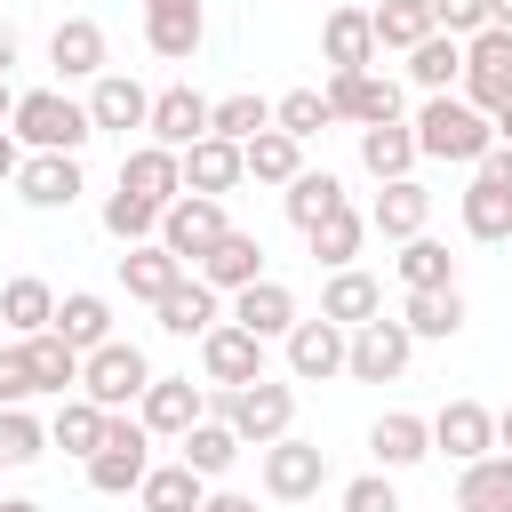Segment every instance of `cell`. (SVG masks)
Masks as SVG:
<instances>
[{"label":"cell","mask_w":512,"mask_h":512,"mask_svg":"<svg viewBox=\"0 0 512 512\" xmlns=\"http://www.w3.org/2000/svg\"><path fill=\"white\" fill-rule=\"evenodd\" d=\"M408 136H416V160H456V168H480L488 144H496L488 112H472L464 96H424V112L408 120Z\"/></svg>","instance_id":"obj_1"},{"label":"cell","mask_w":512,"mask_h":512,"mask_svg":"<svg viewBox=\"0 0 512 512\" xmlns=\"http://www.w3.org/2000/svg\"><path fill=\"white\" fill-rule=\"evenodd\" d=\"M200 416L232 424V432H240V448H272V440H288V424H296V384L256 376V384H240V392H208V408H200Z\"/></svg>","instance_id":"obj_2"},{"label":"cell","mask_w":512,"mask_h":512,"mask_svg":"<svg viewBox=\"0 0 512 512\" xmlns=\"http://www.w3.org/2000/svg\"><path fill=\"white\" fill-rule=\"evenodd\" d=\"M8 136H16L24 152H72V160H80V144H88L96 128H88V104H72L64 88H24L16 112H8Z\"/></svg>","instance_id":"obj_3"},{"label":"cell","mask_w":512,"mask_h":512,"mask_svg":"<svg viewBox=\"0 0 512 512\" xmlns=\"http://www.w3.org/2000/svg\"><path fill=\"white\" fill-rule=\"evenodd\" d=\"M144 472H152V432H144L128 408L104 416V448L88 456V488H96V496H136Z\"/></svg>","instance_id":"obj_4"},{"label":"cell","mask_w":512,"mask_h":512,"mask_svg":"<svg viewBox=\"0 0 512 512\" xmlns=\"http://www.w3.org/2000/svg\"><path fill=\"white\" fill-rule=\"evenodd\" d=\"M144 384H152V360H144L128 336H112V344L80 352V392H88L104 416H120L128 400H144Z\"/></svg>","instance_id":"obj_5"},{"label":"cell","mask_w":512,"mask_h":512,"mask_svg":"<svg viewBox=\"0 0 512 512\" xmlns=\"http://www.w3.org/2000/svg\"><path fill=\"white\" fill-rule=\"evenodd\" d=\"M256 480H264V496L272 504H304V496H320L328 488V448H312V440H272V448H256Z\"/></svg>","instance_id":"obj_6"},{"label":"cell","mask_w":512,"mask_h":512,"mask_svg":"<svg viewBox=\"0 0 512 512\" xmlns=\"http://www.w3.org/2000/svg\"><path fill=\"white\" fill-rule=\"evenodd\" d=\"M464 104H472V112H488V120L512 104V32L480 24V32L464 40Z\"/></svg>","instance_id":"obj_7"},{"label":"cell","mask_w":512,"mask_h":512,"mask_svg":"<svg viewBox=\"0 0 512 512\" xmlns=\"http://www.w3.org/2000/svg\"><path fill=\"white\" fill-rule=\"evenodd\" d=\"M224 232H232V224H224V200L176 192V200L160 208V248H168V256H176L184 272H192V264H200V256H208V248H216Z\"/></svg>","instance_id":"obj_8"},{"label":"cell","mask_w":512,"mask_h":512,"mask_svg":"<svg viewBox=\"0 0 512 512\" xmlns=\"http://www.w3.org/2000/svg\"><path fill=\"white\" fill-rule=\"evenodd\" d=\"M328 120H352V128H384V120H400V80H384V72H328Z\"/></svg>","instance_id":"obj_9"},{"label":"cell","mask_w":512,"mask_h":512,"mask_svg":"<svg viewBox=\"0 0 512 512\" xmlns=\"http://www.w3.org/2000/svg\"><path fill=\"white\" fill-rule=\"evenodd\" d=\"M200 136H208V96H200L192 80L160 88L152 112H144V144H160V152H192Z\"/></svg>","instance_id":"obj_10"},{"label":"cell","mask_w":512,"mask_h":512,"mask_svg":"<svg viewBox=\"0 0 512 512\" xmlns=\"http://www.w3.org/2000/svg\"><path fill=\"white\" fill-rule=\"evenodd\" d=\"M408 352H416V336L400 328V320H368V328H352V344H344V376H360V384H392L400 368H408Z\"/></svg>","instance_id":"obj_11"},{"label":"cell","mask_w":512,"mask_h":512,"mask_svg":"<svg viewBox=\"0 0 512 512\" xmlns=\"http://www.w3.org/2000/svg\"><path fill=\"white\" fill-rule=\"evenodd\" d=\"M200 408H208V392H200L192 376H152L144 400H136V424H144L152 440H184V432L200 424Z\"/></svg>","instance_id":"obj_12"},{"label":"cell","mask_w":512,"mask_h":512,"mask_svg":"<svg viewBox=\"0 0 512 512\" xmlns=\"http://www.w3.org/2000/svg\"><path fill=\"white\" fill-rule=\"evenodd\" d=\"M200 368H208V384H216V392H240V384H256V376H264V344H256L248 328L216 320V328L200 336Z\"/></svg>","instance_id":"obj_13"},{"label":"cell","mask_w":512,"mask_h":512,"mask_svg":"<svg viewBox=\"0 0 512 512\" xmlns=\"http://www.w3.org/2000/svg\"><path fill=\"white\" fill-rule=\"evenodd\" d=\"M432 424V448L440 456H456V464H480V456H496V408H480V400H448L440 416H424Z\"/></svg>","instance_id":"obj_14"},{"label":"cell","mask_w":512,"mask_h":512,"mask_svg":"<svg viewBox=\"0 0 512 512\" xmlns=\"http://www.w3.org/2000/svg\"><path fill=\"white\" fill-rule=\"evenodd\" d=\"M208 40V8L200 0H144V48L168 64H192V48Z\"/></svg>","instance_id":"obj_15"},{"label":"cell","mask_w":512,"mask_h":512,"mask_svg":"<svg viewBox=\"0 0 512 512\" xmlns=\"http://www.w3.org/2000/svg\"><path fill=\"white\" fill-rule=\"evenodd\" d=\"M344 344H352V336H344L336 320H320V312L296 320V328H288V376H296V384H328V376H344Z\"/></svg>","instance_id":"obj_16"},{"label":"cell","mask_w":512,"mask_h":512,"mask_svg":"<svg viewBox=\"0 0 512 512\" xmlns=\"http://www.w3.org/2000/svg\"><path fill=\"white\" fill-rule=\"evenodd\" d=\"M296 320H304V312H296V296H288V280H272V272H264V280H248V288L232 296V328H248L256 344H272V336H288Z\"/></svg>","instance_id":"obj_17"},{"label":"cell","mask_w":512,"mask_h":512,"mask_svg":"<svg viewBox=\"0 0 512 512\" xmlns=\"http://www.w3.org/2000/svg\"><path fill=\"white\" fill-rule=\"evenodd\" d=\"M192 272H200V280H208L216 296H240L248 280H264V240L232 224V232H224V240H216V248H208V256H200Z\"/></svg>","instance_id":"obj_18"},{"label":"cell","mask_w":512,"mask_h":512,"mask_svg":"<svg viewBox=\"0 0 512 512\" xmlns=\"http://www.w3.org/2000/svg\"><path fill=\"white\" fill-rule=\"evenodd\" d=\"M376 312H384V280H376V272H360V264L328 272V288H320V320H336V328L352 336V328H368Z\"/></svg>","instance_id":"obj_19"},{"label":"cell","mask_w":512,"mask_h":512,"mask_svg":"<svg viewBox=\"0 0 512 512\" xmlns=\"http://www.w3.org/2000/svg\"><path fill=\"white\" fill-rule=\"evenodd\" d=\"M16 200L24 208H72L80 200V160L72 152H32L16 168Z\"/></svg>","instance_id":"obj_20"},{"label":"cell","mask_w":512,"mask_h":512,"mask_svg":"<svg viewBox=\"0 0 512 512\" xmlns=\"http://www.w3.org/2000/svg\"><path fill=\"white\" fill-rule=\"evenodd\" d=\"M320 64H328V72H368V64H376L368 8H328V24H320Z\"/></svg>","instance_id":"obj_21"},{"label":"cell","mask_w":512,"mask_h":512,"mask_svg":"<svg viewBox=\"0 0 512 512\" xmlns=\"http://www.w3.org/2000/svg\"><path fill=\"white\" fill-rule=\"evenodd\" d=\"M120 192H136V200L168 208V200L184 192V160H176V152H160V144H136V152H120Z\"/></svg>","instance_id":"obj_22"},{"label":"cell","mask_w":512,"mask_h":512,"mask_svg":"<svg viewBox=\"0 0 512 512\" xmlns=\"http://www.w3.org/2000/svg\"><path fill=\"white\" fill-rule=\"evenodd\" d=\"M424 224H432V192L416 176H400V184H384L368 200V232H384V240H416Z\"/></svg>","instance_id":"obj_23"},{"label":"cell","mask_w":512,"mask_h":512,"mask_svg":"<svg viewBox=\"0 0 512 512\" xmlns=\"http://www.w3.org/2000/svg\"><path fill=\"white\" fill-rule=\"evenodd\" d=\"M368 448H376V472H408V464H424V456H432V424H424V416H408V408H392V416H376V424H368Z\"/></svg>","instance_id":"obj_24"},{"label":"cell","mask_w":512,"mask_h":512,"mask_svg":"<svg viewBox=\"0 0 512 512\" xmlns=\"http://www.w3.org/2000/svg\"><path fill=\"white\" fill-rule=\"evenodd\" d=\"M48 64H56L64 80H96V72H104V24H96V16H64V24L48 32Z\"/></svg>","instance_id":"obj_25"},{"label":"cell","mask_w":512,"mask_h":512,"mask_svg":"<svg viewBox=\"0 0 512 512\" xmlns=\"http://www.w3.org/2000/svg\"><path fill=\"white\" fill-rule=\"evenodd\" d=\"M184 160V192H200V200H224L248 168H240V144H224V136H200L192 152H176Z\"/></svg>","instance_id":"obj_26"},{"label":"cell","mask_w":512,"mask_h":512,"mask_svg":"<svg viewBox=\"0 0 512 512\" xmlns=\"http://www.w3.org/2000/svg\"><path fill=\"white\" fill-rule=\"evenodd\" d=\"M152 312H160V328H168V336H208V328L224 320V304H216V288H208L200 272H184Z\"/></svg>","instance_id":"obj_27"},{"label":"cell","mask_w":512,"mask_h":512,"mask_svg":"<svg viewBox=\"0 0 512 512\" xmlns=\"http://www.w3.org/2000/svg\"><path fill=\"white\" fill-rule=\"evenodd\" d=\"M16 352H24V368H32V392H80V352L56 336V328H40V336H16Z\"/></svg>","instance_id":"obj_28"},{"label":"cell","mask_w":512,"mask_h":512,"mask_svg":"<svg viewBox=\"0 0 512 512\" xmlns=\"http://www.w3.org/2000/svg\"><path fill=\"white\" fill-rule=\"evenodd\" d=\"M144 112H152V96L128 80V72H96V88H88V128H144Z\"/></svg>","instance_id":"obj_29"},{"label":"cell","mask_w":512,"mask_h":512,"mask_svg":"<svg viewBox=\"0 0 512 512\" xmlns=\"http://www.w3.org/2000/svg\"><path fill=\"white\" fill-rule=\"evenodd\" d=\"M72 352H96V344H112V304L96 296V288H72V296H56V320H48Z\"/></svg>","instance_id":"obj_30"},{"label":"cell","mask_w":512,"mask_h":512,"mask_svg":"<svg viewBox=\"0 0 512 512\" xmlns=\"http://www.w3.org/2000/svg\"><path fill=\"white\" fill-rule=\"evenodd\" d=\"M48 448H64V456H80V464H88V456L104 448V408H96L88 392H64V400H56V416H48Z\"/></svg>","instance_id":"obj_31"},{"label":"cell","mask_w":512,"mask_h":512,"mask_svg":"<svg viewBox=\"0 0 512 512\" xmlns=\"http://www.w3.org/2000/svg\"><path fill=\"white\" fill-rule=\"evenodd\" d=\"M400 328H408V336H424V344H448V336L464 328V296H456V288H408Z\"/></svg>","instance_id":"obj_32"},{"label":"cell","mask_w":512,"mask_h":512,"mask_svg":"<svg viewBox=\"0 0 512 512\" xmlns=\"http://www.w3.org/2000/svg\"><path fill=\"white\" fill-rule=\"evenodd\" d=\"M408 80H416L424 96H448V88L464 80V40H448V32H424V40L408 48Z\"/></svg>","instance_id":"obj_33"},{"label":"cell","mask_w":512,"mask_h":512,"mask_svg":"<svg viewBox=\"0 0 512 512\" xmlns=\"http://www.w3.org/2000/svg\"><path fill=\"white\" fill-rule=\"evenodd\" d=\"M360 168H368L376 184H400V176L416 168V136H408V120H384V128H360Z\"/></svg>","instance_id":"obj_34"},{"label":"cell","mask_w":512,"mask_h":512,"mask_svg":"<svg viewBox=\"0 0 512 512\" xmlns=\"http://www.w3.org/2000/svg\"><path fill=\"white\" fill-rule=\"evenodd\" d=\"M360 240H368V216H360L352 200H344L336 216H320V224L304 232V248H312V264H328V272H344V264L360 256Z\"/></svg>","instance_id":"obj_35"},{"label":"cell","mask_w":512,"mask_h":512,"mask_svg":"<svg viewBox=\"0 0 512 512\" xmlns=\"http://www.w3.org/2000/svg\"><path fill=\"white\" fill-rule=\"evenodd\" d=\"M176 280H184V264H176L160 240H144V248H128V256H120V288H128L136 304H160Z\"/></svg>","instance_id":"obj_36"},{"label":"cell","mask_w":512,"mask_h":512,"mask_svg":"<svg viewBox=\"0 0 512 512\" xmlns=\"http://www.w3.org/2000/svg\"><path fill=\"white\" fill-rule=\"evenodd\" d=\"M464 232L472 240H512V184H496V176L472 168V184H464Z\"/></svg>","instance_id":"obj_37"},{"label":"cell","mask_w":512,"mask_h":512,"mask_svg":"<svg viewBox=\"0 0 512 512\" xmlns=\"http://www.w3.org/2000/svg\"><path fill=\"white\" fill-rule=\"evenodd\" d=\"M240 168H248L256 184H296V176H304V144L280 136V128H264V136L240 144Z\"/></svg>","instance_id":"obj_38"},{"label":"cell","mask_w":512,"mask_h":512,"mask_svg":"<svg viewBox=\"0 0 512 512\" xmlns=\"http://www.w3.org/2000/svg\"><path fill=\"white\" fill-rule=\"evenodd\" d=\"M280 208H288V224H296V232H312L320 216H336V208H344V184H336L328 168H304L296 184H280Z\"/></svg>","instance_id":"obj_39"},{"label":"cell","mask_w":512,"mask_h":512,"mask_svg":"<svg viewBox=\"0 0 512 512\" xmlns=\"http://www.w3.org/2000/svg\"><path fill=\"white\" fill-rule=\"evenodd\" d=\"M176 464H192L200 480H224V472L240 464V432H232V424H216V416H200V424L184 432V456H176Z\"/></svg>","instance_id":"obj_40"},{"label":"cell","mask_w":512,"mask_h":512,"mask_svg":"<svg viewBox=\"0 0 512 512\" xmlns=\"http://www.w3.org/2000/svg\"><path fill=\"white\" fill-rule=\"evenodd\" d=\"M200 496H208V480H200L192 464H152L144 488H136L144 512H200Z\"/></svg>","instance_id":"obj_41"},{"label":"cell","mask_w":512,"mask_h":512,"mask_svg":"<svg viewBox=\"0 0 512 512\" xmlns=\"http://www.w3.org/2000/svg\"><path fill=\"white\" fill-rule=\"evenodd\" d=\"M456 512H512V456H480L456 480Z\"/></svg>","instance_id":"obj_42"},{"label":"cell","mask_w":512,"mask_h":512,"mask_svg":"<svg viewBox=\"0 0 512 512\" xmlns=\"http://www.w3.org/2000/svg\"><path fill=\"white\" fill-rule=\"evenodd\" d=\"M392 272H400V288H456V256L432 240V232H416V240H400V256H392Z\"/></svg>","instance_id":"obj_43"},{"label":"cell","mask_w":512,"mask_h":512,"mask_svg":"<svg viewBox=\"0 0 512 512\" xmlns=\"http://www.w3.org/2000/svg\"><path fill=\"white\" fill-rule=\"evenodd\" d=\"M0 320H8L16 336H40V328L56 320V288H48V280H32V272H16V280L0 288Z\"/></svg>","instance_id":"obj_44"},{"label":"cell","mask_w":512,"mask_h":512,"mask_svg":"<svg viewBox=\"0 0 512 512\" xmlns=\"http://www.w3.org/2000/svg\"><path fill=\"white\" fill-rule=\"evenodd\" d=\"M368 32H376V48H416L424 32H432V16H424V0H376L368 8Z\"/></svg>","instance_id":"obj_45"},{"label":"cell","mask_w":512,"mask_h":512,"mask_svg":"<svg viewBox=\"0 0 512 512\" xmlns=\"http://www.w3.org/2000/svg\"><path fill=\"white\" fill-rule=\"evenodd\" d=\"M272 128V104L264 96H224V104H208V136H224V144H248V136H264Z\"/></svg>","instance_id":"obj_46"},{"label":"cell","mask_w":512,"mask_h":512,"mask_svg":"<svg viewBox=\"0 0 512 512\" xmlns=\"http://www.w3.org/2000/svg\"><path fill=\"white\" fill-rule=\"evenodd\" d=\"M104 232H112L120 248H144V240H160V208L136 200V192H112V200H104Z\"/></svg>","instance_id":"obj_47"},{"label":"cell","mask_w":512,"mask_h":512,"mask_svg":"<svg viewBox=\"0 0 512 512\" xmlns=\"http://www.w3.org/2000/svg\"><path fill=\"white\" fill-rule=\"evenodd\" d=\"M272 128L296 136V144H312V136L328 128V96H320V88H288V96L272 104Z\"/></svg>","instance_id":"obj_48"},{"label":"cell","mask_w":512,"mask_h":512,"mask_svg":"<svg viewBox=\"0 0 512 512\" xmlns=\"http://www.w3.org/2000/svg\"><path fill=\"white\" fill-rule=\"evenodd\" d=\"M48 448V424L32 408H0V464H40Z\"/></svg>","instance_id":"obj_49"},{"label":"cell","mask_w":512,"mask_h":512,"mask_svg":"<svg viewBox=\"0 0 512 512\" xmlns=\"http://www.w3.org/2000/svg\"><path fill=\"white\" fill-rule=\"evenodd\" d=\"M424 16H432V32H448V40H472V32L488 24V0H424Z\"/></svg>","instance_id":"obj_50"},{"label":"cell","mask_w":512,"mask_h":512,"mask_svg":"<svg viewBox=\"0 0 512 512\" xmlns=\"http://www.w3.org/2000/svg\"><path fill=\"white\" fill-rule=\"evenodd\" d=\"M344 512H400L392 472H360V480H344Z\"/></svg>","instance_id":"obj_51"},{"label":"cell","mask_w":512,"mask_h":512,"mask_svg":"<svg viewBox=\"0 0 512 512\" xmlns=\"http://www.w3.org/2000/svg\"><path fill=\"white\" fill-rule=\"evenodd\" d=\"M24 400H32V368L16 344H0V408H24Z\"/></svg>","instance_id":"obj_52"},{"label":"cell","mask_w":512,"mask_h":512,"mask_svg":"<svg viewBox=\"0 0 512 512\" xmlns=\"http://www.w3.org/2000/svg\"><path fill=\"white\" fill-rule=\"evenodd\" d=\"M200 512H256V496H240V488H208Z\"/></svg>","instance_id":"obj_53"},{"label":"cell","mask_w":512,"mask_h":512,"mask_svg":"<svg viewBox=\"0 0 512 512\" xmlns=\"http://www.w3.org/2000/svg\"><path fill=\"white\" fill-rule=\"evenodd\" d=\"M16 168H24V144L0 128V184H16Z\"/></svg>","instance_id":"obj_54"},{"label":"cell","mask_w":512,"mask_h":512,"mask_svg":"<svg viewBox=\"0 0 512 512\" xmlns=\"http://www.w3.org/2000/svg\"><path fill=\"white\" fill-rule=\"evenodd\" d=\"M480 176H496V184H512V152H504V144H488V160H480Z\"/></svg>","instance_id":"obj_55"},{"label":"cell","mask_w":512,"mask_h":512,"mask_svg":"<svg viewBox=\"0 0 512 512\" xmlns=\"http://www.w3.org/2000/svg\"><path fill=\"white\" fill-rule=\"evenodd\" d=\"M8 64H16V24L0 16V80H8Z\"/></svg>","instance_id":"obj_56"},{"label":"cell","mask_w":512,"mask_h":512,"mask_svg":"<svg viewBox=\"0 0 512 512\" xmlns=\"http://www.w3.org/2000/svg\"><path fill=\"white\" fill-rule=\"evenodd\" d=\"M496 456H512V408H496Z\"/></svg>","instance_id":"obj_57"},{"label":"cell","mask_w":512,"mask_h":512,"mask_svg":"<svg viewBox=\"0 0 512 512\" xmlns=\"http://www.w3.org/2000/svg\"><path fill=\"white\" fill-rule=\"evenodd\" d=\"M488 128H496V144H504V152H512V104H504V112H496V120H488Z\"/></svg>","instance_id":"obj_58"},{"label":"cell","mask_w":512,"mask_h":512,"mask_svg":"<svg viewBox=\"0 0 512 512\" xmlns=\"http://www.w3.org/2000/svg\"><path fill=\"white\" fill-rule=\"evenodd\" d=\"M488 24H496V32H512V0H488Z\"/></svg>","instance_id":"obj_59"},{"label":"cell","mask_w":512,"mask_h":512,"mask_svg":"<svg viewBox=\"0 0 512 512\" xmlns=\"http://www.w3.org/2000/svg\"><path fill=\"white\" fill-rule=\"evenodd\" d=\"M0 512H40V504L32 496H0Z\"/></svg>","instance_id":"obj_60"},{"label":"cell","mask_w":512,"mask_h":512,"mask_svg":"<svg viewBox=\"0 0 512 512\" xmlns=\"http://www.w3.org/2000/svg\"><path fill=\"white\" fill-rule=\"evenodd\" d=\"M8 112H16V96H8V80H0V120H8Z\"/></svg>","instance_id":"obj_61"}]
</instances>
